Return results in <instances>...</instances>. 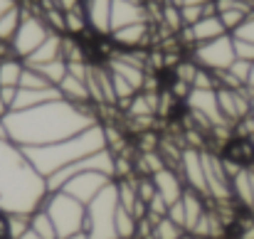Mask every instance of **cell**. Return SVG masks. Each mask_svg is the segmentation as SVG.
<instances>
[{"label": "cell", "instance_id": "obj_5", "mask_svg": "<svg viewBox=\"0 0 254 239\" xmlns=\"http://www.w3.org/2000/svg\"><path fill=\"white\" fill-rule=\"evenodd\" d=\"M116 207H119V192H116V180H114L86 205L84 232L89 235V239H119Z\"/></svg>", "mask_w": 254, "mask_h": 239}, {"label": "cell", "instance_id": "obj_18", "mask_svg": "<svg viewBox=\"0 0 254 239\" xmlns=\"http://www.w3.org/2000/svg\"><path fill=\"white\" fill-rule=\"evenodd\" d=\"M183 207H185V232L192 235L195 227L200 225V220L205 217V212L210 210V197H205V195L185 187V192H183Z\"/></svg>", "mask_w": 254, "mask_h": 239}, {"label": "cell", "instance_id": "obj_25", "mask_svg": "<svg viewBox=\"0 0 254 239\" xmlns=\"http://www.w3.org/2000/svg\"><path fill=\"white\" fill-rule=\"evenodd\" d=\"M116 235H119V239H136V235H138V220L124 205L116 207Z\"/></svg>", "mask_w": 254, "mask_h": 239}, {"label": "cell", "instance_id": "obj_40", "mask_svg": "<svg viewBox=\"0 0 254 239\" xmlns=\"http://www.w3.org/2000/svg\"><path fill=\"white\" fill-rule=\"evenodd\" d=\"M82 2L84 0H55V5L62 10V12H69V10H77V7H82Z\"/></svg>", "mask_w": 254, "mask_h": 239}, {"label": "cell", "instance_id": "obj_28", "mask_svg": "<svg viewBox=\"0 0 254 239\" xmlns=\"http://www.w3.org/2000/svg\"><path fill=\"white\" fill-rule=\"evenodd\" d=\"M64 30L69 37H77V35H84L89 30V22H86L84 7H77V10H69L64 12Z\"/></svg>", "mask_w": 254, "mask_h": 239}, {"label": "cell", "instance_id": "obj_39", "mask_svg": "<svg viewBox=\"0 0 254 239\" xmlns=\"http://www.w3.org/2000/svg\"><path fill=\"white\" fill-rule=\"evenodd\" d=\"M0 239H12L10 235V212L0 210Z\"/></svg>", "mask_w": 254, "mask_h": 239}, {"label": "cell", "instance_id": "obj_17", "mask_svg": "<svg viewBox=\"0 0 254 239\" xmlns=\"http://www.w3.org/2000/svg\"><path fill=\"white\" fill-rule=\"evenodd\" d=\"M222 160L237 165V168H252L254 165V141L245 136H232L225 148H222Z\"/></svg>", "mask_w": 254, "mask_h": 239}, {"label": "cell", "instance_id": "obj_26", "mask_svg": "<svg viewBox=\"0 0 254 239\" xmlns=\"http://www.w3.org/2000/svg\"><path fill=\"white\" fill-rule=\"evenodd\" d=\"M30 227L42 239H57V230H55L50 215L45 212V207H40V210H35V212L30 215Z\"/></svg>", "mask_w": 254, "mask_h": 239}, {"label": "cell", "instance_id": "obj_23", "mask_svg": "<svg viewBox=\"0 0 254 239\" xmlns=\"http://www.w3.org/2000/svg\"><path fill=\"white\" fill-rule=\"evenodd\" d=\"M22 15H25L22 5H12L10 10H5L0 15V42H5V45L12 42V37H15L20 22H22Z\"/></svg>", "mask_w": 254, "mask_h": 239}, {"label": "cell", "instance_id": "obj_34", "mask_svg": "<svg viewBox=\"0 0 254 239\" xmlns=\"http://www.w3.org/2000/svg\"><path fill=\"white\" fill-rule=\"evenodd\" d=\"M192 89H217L215 72H207V69L197 67V74H195V79H192Z\"/></svg>", "mask_w": 254, "mask_h": 239}, {"label": "cell", "instance_id": "obj_16", "mask_svg": "<svg viewBox=\"0 0 254 239\" xmlns=\"http://www.w3.org/2000/svg\"><path fill=\"white\" fill-rule=\"evenodd\" d=\"M153 178V185H156V190H158V195L170 205H175L180 197H183V192H185V182H183V178H180V173L175 170V168H163L161 173H156V175H151Z\"/></svg>", "mask_w": 254, "mask_h": 239}, {"label": "cell", "instance_id": "obj_21", "mask_svg": "<svg viewBox=\"0 0 254 239\" xmlns=\"http://www.w3.org/2000/svg\"><path fill=\"white\" fill-rule=\"evenodd\" d=\"M60 94L64 101H72V104H91V96H89V86H86V79H79L74 74L67 72V77L60 81Z\"/></svg>", "mask_w": 254, "mask_h": 239}, {"label": "cell", "instance_id": "obj_41", "mask_svg": "<svg viewBox=\"0 0 254 239\" xmlns=\"http://www.w3.org/2000/svg\"><path fill=\"white\" fill-rule=\"evenodd\" d=\"M12 5H15V2H12V0H0V15H2V12H5V10H10V7H12Z\"/></svg>", "mask_w": 254, "mask_h": 239}, {"label": "cell", "instance_id": "obj_10", "mask_svg": "<svg viewBox=\"0 0 254 239\" xmlns=\"http://www.w3.org/2000/svg\"><path fill=\"white\" fill-rule=\"evenodd\" d=\"M114 178L104 175V173H94V170H86V173H77L72 175L67 182H64V192H69L72 197H77L82 205H89L106 185H111Z\"/></svg>", "mask_w": 254, "mask_h": 239}, {"label": "cell", "instance_id": "obj_20", "mask_svg": "<svg viewBox=\"0 0 254 239\" xmlns=\"http://www.w3.org/2000/svg\"><path fill=\"white\" fill-rule=\"evenodd\" d=\"M62 37H64V35L52 32V35L25 60V64H27V67H42V64H47V62L62 60Z\"/></svg>", "mask_w": 254, "mask_h": 239}, {"label": "cell", "instance_id": "obj_29", "mask_svg": "<svg viewBox=\"0 0 254 239\" xmlns=\"http://www.w3.org/2000/svg\"><path fill=\"white\" fill-rule=\"evenodd\" d=\"M161 25H166L170 32H180L185 25H183V17H180V7L178 5H170V2H163L161 7Z\"/></svg>", "mask_w": 254, "mask_h": 239}, {"label": "cell", "instance_id": "obj_9", "mask_svg": "<svg viewBox=\"0 0 254 239\" xmlns=\"http://www.w3.org/2000/svg\"><path fill=\"white\" fill-rule=\"evenodd\" d=\"M183 104H185V109H188L190 114L202 116L212 128H217V126H230V123L222 119V114H220L217 89H190V94H188V99H185ZM232 128H235V126H232Z\"/></svg>", "mask_w": 254, "mask_h": 239}, {"label": "cell", "instance_id": "obj_14", "mask_svg": "<svg viewBox=\"0 0 254 239\" xmlns=\"http://www.w3.org/2000/svg\"><path fill=\"white\" fill-rule=\"evenodd\" d=\"M136 22H151L146 5H138V2H131V0H114V5H111V32L128 27V25H136Z\"/></svg>", "mask_w": 254, "mask_h": 239}, {"label": "cell", "instance_id": "obj_4", "mask_svg": "<svg viewBox=\"0 0 254 239\" xmlns=\"http://www.w3.org/2000/svg\"><path fill=\"white\" fill-rule=\"evenodd\" d=\"M45 212L50 215L55 230H57V239L84 232L86 225V205H82L77 197H72L64 190H55L47 195V200L42 202Z\"/></svg>", "mask_w": 254, "mask_h": 239}, {"label": "cell", "instance_id": "obj_35", "mask_svg": "<svg viewBox=\"0 0 254 239\" xmlns=\"http://www.w3.org/2000/svg\"><path fill=\"white\" fill-rule=\"evenodd\" d=\"M30 230V215H10V235L12 239L22 237Z\"/></svg>", "mask_w": 254, "mask_h": 239}, {"label": "cell", "instance_id": "obj_11", "mask_svg": "<svg viewBox=\"0 0 254 239\" xmlns=\"http://www.w3.org/2000/svg\"><path fill=\"white\" fill-rule=\"evenodd\" d=\"M185 182V187L200 192L207 197V182H205V165H202V151L200 148H183L178 168H175Z\"/></svg>", "mask_w": 254, "mask_h": 239}, {"label": "cell", "instance_id": "obj_24", "mask_svg": "<svg viewBox=\"0 0 254 239\" xmlns=\"http://www.w3.org/2000/svg\"><path fill=\"white\" fill-rule=\"evenodd\" d=\"M25 72V62L17 57L0 60V86H20V77Z\"/></svg>", "mask_w": 254, "mask_h": 239}, {"label": "cell", "instance_id": "obj_31", "mask_svg": "<svg viewBox=\"0 0 254 239\" xmlns=\"http://www.w3.org/2000/svg\"><path fill=\"white\" fill-rule=\"evenodd\" d=\"M252 62H245V60H235L232 62V67L227 69V74L232 77V79L237 81L240 86H247L250 84V77H252Z\"/></svg>", "mask_w": 254, "mask_h": 239}, {"label": "cell", "instance_id": "obj_7", "mask_svg": "<svg viewBox=\"0 0 254 239\" xmlns=\"http://www.w3.org/2000/svg\"><path fill=\"white\" fill-rule=\"evenodd\" d=\"M50 35H52V30L47 27V22L42 20V15H35V12H27L25 10L22 22H20V27H17L12 42H10L12 57H17V60L25 62Z\"/></svg>", "mask_w": 254, "mask_h": 239}, {"label": "cell", "instance_id": "obj_12", "mask_svg": "<svg viewBox=\"0 0 254 239\" xmlns=\"http://www.w3.org/2000/svg\"><path fill=\"white\" fill-rule=\"evenodd\" d=\"M178 35H180V40H183L185 45H190V50H192V47H197V45H205V42L217 40V37L230 35V32L225 30V25H222L220 15H205V17H202V20H197L195 25L183 27Z\"/></svg>", "mask_w": 254, "mask_h": 239}, {"label": "cell", "instance_id": "obj_30", "mask_svg": "<svg viewBox=\"0 0 254 239\" xmlns=\"http://www.w3.org/2000/svg\"><path fill=\"white\" fill-rule=\"evenodd\" d=\"M52 84L45 79L37 69H32V67H25V72H22V77H20V86L17 89H50Z\"/></svg>", "mask_w": 254, "mask_h": 239}, {"label": "cell", "instance_id": "obj_22", "mask_svg": "<svg viewBox=\"0 0 254 239\" xmlns=\"http://www.w3.org/2000/svg\"><path fill=\"white\" fill-rule=\"evenodd\" d=\"M106 67H109L114 74L124 77V79L128 81V84H131L136 91H143L146 79H148L146 69H141V67H136V64H128V62H121V60H116V57H111V60L106 62Z\"/></svg>", "mask_w": 254, "mask_h": 239}, {"label": "cell", "instance_id": "obj_44", "mask_svg": "<svg viewBox=\"0 0 254 239\" xmlns=\"http://www.w3.org/2000/svg\"><path fill=\"white\" fill-rule=\"evenodd\" d=\"M247 86H250V89L254 91V67H252V77H250V84H247Z\"/></svg>", "mask_w": 254, "mask_h": 239}, {"label": "cell", "instance_id": "obj_2", "mask_svg": "<svg viewBox=\"0 0 254 239\" xmlns=\"http://www.w3.org/2000/svg\"><path fill=\"white\" fill-rule=\"evenodd\" d=\"M47 180L32 168L25 151L10 138H0V210L32 215L47 200Z\"/></svg>", "mask_w": 254, "mask_h": 239}, {"label": "cell", "instance_id": "obj_6", "mask_svg": "<svg viewBox=\"0 0 254 239\" xmlns=\"http://www.w3.org/2000/svg\"><path fill=\"white\" fill-rule=\"evenodd\" d=\"M190 60L207 69V72H227L232 67V62L237 60L235 57V37L232 35H222L217 40H210L205 45H197L190 50Z\"/></svg>", "mask_w": 254, "mask_h": 239}, {"label": "cell", "instance_id": "obj_37", "mask_svg": "<svg viewBox=\"0 0 254 239\" xmlns=\"http://www.w3.org/2000/svg\"><path fill=\"white\" fill-rule=\"evenodd\" d=\"M235 57H237V60H245V62H252L254 64V45L252 42H245V40H237V37H235Z\"/></svg>", "mask_w": 254, "mask_h": 239}, {"label": "cell", "instance_id": "obj_43", "mask_svg": "<svg viewBox=\"0 0 254 239\" xmlns=\"http://www.w3.org/2000/svg\"><path fill=\"white\" fill-rule=\"evenodd\" d=\"M62 239H89L86 232H77V235H69V237H62Z\"/></svg>", "mask_w": 254, "mask_h": 239}, {"label": "cell", "instance_id": "obj_32", "mask_svg": "<svg viewBox=\"0 0 254 239\" xmlns=\"http://www.w3.org/2000/svg\"><path fill=\"white\" fill-rule=\"evenodd\" d=\"M217 15H220V20H222V25L230 35L250 17V12H245V10H225V12H217Z\"/></svg>", "mask_w": 254, "mask_h": 239}, {"label": "cell", "instance_id": "obj_45", "mask_svg": "<svg viewBox=\"0 0 254 239\" xmlns=\"http://www.w3.org/2000/svg\"><path fill=\"white\" fill-rule=\"evenodd\" d=\"M240 2H247V5H254V0H240Z\"/></svg>", "mask_w": 254, "mask_h": 239}, {"label": "cell", "instance_id": "obj_33", "mask_svg": "<svg viewBox=\"0 0 254 239\" xmlns=\"http://www.w3.org/2000/svg\"><path fill=\"white\" fill-rule=\"evenodd\" d=\"M207 15V5H183L180 7V17H183V25L190 27L195 25L197 20H202Z\"/></svg>", "mask_w": 254, "mask_h": 239}, {"label": "cell", "instance_id": "obj_42", "mask_svg": "<svg viewBox=\"0 0 254 239\" xmlns=\"http://www.w3.org/2000/svg\"><path fill=\"white\" fill-rule=\"evenodd\" d=\"M212 0H183V5H207Z\"/></svg>", "mask_w": 254, "mask_h": 239}, {"label": "cell", "instance_id": "obj_3", "mask_svg": "<svg viewBox=\"0 0 254 239\" xmlns=\"http://www.w3.org/2000/svg\"><path fill=\"white\" fill-rule=\"evenodd\" d=\"M104 148H109L106 126L104 123H94V126L84 128L82 133H77L72 138H64V141H57V143H50V146L22 148V151H25L27 160L32 163V168L47 180L57 170L69 168V165L84 160L86 156H91L96 151H104Z\"/></svg>", "mask_w": 254, "mask_h": 239}, {"label": "cell", "instance_id": "obj_36", "mask_svg": "<svg viewBox=\"0 0 254 239\" xmlns=\"http://www.w3.org/2000/svg\"><path fill=\"white\" fill-rule=\"evenodd\" d=\"M232 37H237V40H245V42H252L254 45V12L232 32Z\"/></svg>", "mask_w": 254, "mask_h": 239}, {"label": "cell", "instance_id": "obj_19", "mask_svg": "<svg viewBox=\"0 0 254 239\" xmlns=\"http://www.w3.org/2000/svg\"><path fill=\"white\" fill-rule=\"evenodd\" d=\"M57 99H62L57 86H50V89H17L15 101H12V111H27V109L57 101Z\"/></svg>", "mask_w": 254, "mask_h": 239}, {"label": "cell", "instance_id": "obj_8", "mask_svg": "<svg viewBox=\"0 0 254 239\" xmlns=\"http://www.w3.org/2000/svg\"><path fill=\"white\" fill-rule=\"evenodd\" d=\"M205 165V182H207V197L212 202H235L232 200V178L225 168V160L220 153L202 151Z\"/></svg>", "mask_w": 254, "mask_h": 239}, {"label": "cell", "instance_id": "obj_27", "mask_svg": "<svg viewBox=\"0 0 254 239\" xmlns=\"http://www.w3.org/2000/svg\"><path fill=\"white\" fill-rule=\"evenodd\" d=\"M27 67V64H25ZM32 69H37L45 79L50 81L52 86H60V81L67 77V72H69V67H67V60H55V62H47V64H42V67H32Z\"/></svg>", "mask_w": 254, "mask_h": 239}, {"label": "cell", "instance_id": "obj_38", "mask_svg": "<svg viewBox=\"0 0 254 239\" xmlns=\"http://www.w3.org/2000/svg\"><path fill=\"white\" fill-rule=\"evenodd\" d=\"M168 220H173L178 227L185 230V207H183V197H180L175 205H170L168 207Z\"/></svg>", "mask_w": 254, "mask_h": 239}, {"label": "cell", "instance_id": "obj_1", "mask_svg": "<svg viewBox=\"0 0 254 239\" xmlns=\"http://www.w3.org/2000/svg\"><path fill=\"white\" fill-rule=\"evenodd\" d=\"M94 123H101L94 104H72L64 99L27 111H10L7 116H2L7 138L20 148L50 146L72 138Z\"/></svg>", "mask_w": 254, "mask_h": 239}, {"label": "cell", "instance_id": "obj_15", "mask_svg": "<svg viewBox=\"0 0 254 239\" xmlns=\"http://www.w3.org/2000/svg\"><path fill=\"white\" fill-rule=\"evenodd\" d=\"M109 40H111L116 47H121V50H141V47L148 45V40H151V22H136V25L114 30V32L109 35Z\"/></svg>", "mask_w": 254, "mask_h": 239}, {"label": "cell", "instance_id": "obj_13", "mask_svg": "<svg viewBox=\"0 0 254 239\" xmlns=\"http://www.w3.org/2000/svg\"><path fill=\"white\" fill-rule=\"evenodd\" d=\"M111 5H114V0H84L82 2L89 30L99 37L111 35Z\"/></svg>", "mask_w": 254, "mask_h": 239}]
</instances>
